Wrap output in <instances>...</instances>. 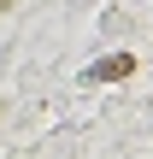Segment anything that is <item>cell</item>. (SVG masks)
<instances>
[{
    "instance_id": "cell-1",
    "label": "cell",
    "mask_w": 153,
    "mask_h": 159,
    "mask_svg": "<svg viewBox=\"0 0 153 159\" xmlns=\"http://www.w3.org/2000/svg\"><path fill=\"white\" fill-rule=\"evenodd\" d=\"M130 71H136V53H106L100 65L83 71V83H118V77H130Z\"/></svg>"
}]
</instances>
